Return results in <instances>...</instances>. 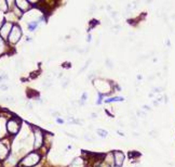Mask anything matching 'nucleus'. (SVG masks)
I'll return each mask as SVG.
<instances>
[{
    "label": "nucleus",
    "mask_w": 175,
    "mask_h": 167,
    "mask_svg": "<svg viewBox=\"0 0 175 167\" xmlns=\"http://www.w3.org/2000/svg\"><path fill=\"white\" fill-rule=\"evenodd\" d=\"M0 89H1V90H7V89H8V86H7V85H2V86L0 87Z\"/></svg>",
    "instance_id": "nucleus-14"
},
{
    "label": "nucleus",
    "mask_w": 175,
    "mask_h": 167,
    "mask_svg": "<svg viewBox=\"0 0 175 167\" xmlns=\"http://www.w3.org/2000/svg\"><path fill=\"white\" fill-rule=\"evenodd\" d=\"M7 4H8V2H6V1H0V10L7 11L8 10Z\"/></svg>",
    "instance_id": "nucleus-9"
},
{
    "label": "nucleus",
    "mask_w": 175,
    "mask_h": 167,
    "mask_svg": "<svg viewBox=\"0 0 175 167\" xmlns=\"http://www.w3.org/2000/svg\"><path fill=\"white\" fill-rule=\"evenodd\" d=\"M42 143V135L40 134V131H36V141H35V148H40Z\"/></svg>",
    "instance_id": "nucleus-6"
},
{
    "label": "nucleus",
    "mask_w": 175,
    "mask_h": 167,
    "mask_svg": "<svg viewBox=\"0 0 175 167\" xmlns=\"http://www.w3.org/2000/svg\"><path fill=\"white\" fill-rule=\"evenodd\" d=\"M12 28V24H10V23H7V24H4V26H2V28H1V36H7L8 35V33H9V30Z\"/></svg>",
    "instance_id": "nucleus-5"
},
{
    "label": "nucleus",
    "mask_w": 175,
    "mask_h": 167,
    "mask_svg": "<svg viewBox=\"0 0 175 167\" xmlns=\"http://www.w3.org/2000/svg\"><path fill=\"white\" fill-rule=\"evenodd\" d=\"M4 40H2V38L0 37V54L4 53Z\"/></svg>",
    "instance_id": "nucleus-10"
},
{
    "label": "nucleus",
    "mask_w": 175,
    "mask_h": 167,
    "mask_svg": "<svg viewBox=\"0 0 175 167\" xmlns=\"http://www.w3.org/2000/svg\"><path fill=\"white\" fill-rule=\"evenodd\" d=\"M158 105H159L158 101H154V107H158Z\"/></svg>",
    "instance_id": "nucleus-17"
},
{
    "label": "nucleus",
    "mask_w": 175,
    "mask_h": 167,
    "mask_svg": "<svg viewBox=\"0 0 175 167\" xmlns=\"http://www.w3.org/2000/svg\"><path fill=\"white\" fill-rule=\"evenodd\" d=\"M8 130L10 131V134L15 135L17 131L20 130V126H21V122L20 119H10L8 122Z\"/></svg>",
    "instance_id": "nucleus-2"
},
{
    "label": "nucleus",
    "mask_w": 175,
    "mask_h": 167,
    "mask_svg": "<svg viewBox=\"0 0 175 167\" xmlns=\"http://www.w3.org/2000/svg\"><path fill=\"white\" fill-rule=\"evenodd\" d=\"M123 162H124V155L122 152L120 151H116L115 152V163L117 166H122Z\"/></svg>",
    "instance_id": "nucleus-4"
},
{
    "label": "nucleus",
    "mask_w": 175,
    "mask_h": 167,
    "mask_svg": "<svg viewBox=\"0 0 175 167\" xmlns=\"http://www.w3.org/2000/svg\"><path fill=\"white\" fill-rule=\"evenodd\" d=\"M112 101H123V98L117 97V98H112V99H107L105 102L106 103H109V102H112Z\"/></svg>",
    "instance_id": "nucleus-11"
},
{
    "label": "nucleus",
    "mask_w": 175,
    "mask_h": 167,
    "mask_svg": "<svg viewBox=\"0 0 175 167\" xmlns=\"http://www.w3.org/2000/svg\"><path fill=\"white\" fill-rule=\"evenodd\" d=\"M7 79H8L7 74H4V75H1V76H0V80H7Z\"/></svg>",
    "instance_id": "nucleus-13"
},
{
    "label": "nucleus",
    "mask_w": 175,
    "mask_h": 167,
    "mask_svg": "<svg viewBox=\"0 0 175 167\" xmlns=\"http://www.w3.org/2000/svg\"><path fill=\"white\" fill-rule=\"evenodd\" d=\"M16 4L19 7H22V10L23 11H26L27 9H29V2H27V1H16Z\"/></svg>",
    "instance_id": "nucleus-7"
},
{
    "label": "nucleus",
    "mask_w": 175,
    "mask_h": 167,
    "mask_svg": "<svg viewBox=\"0 0 175 167\" xmlns=\"http://www.w3.org/2000/svg\"><path fill=\"white\" fill-rule=\"evenodd\" d=\"M152 79H155V75H150L148 77V80H152Z\"/></svg>",
    "instance_id": "nucleus-16"
},
{
    "label": "nucleus",
    "mask_w": 175,
    "mask_h": 167,
    "mask_svg": "<svg viewBox=\"0 0 175 167\" xmlns=\"http://www.w3.org/2000/svg\"><path fill=\"white\" fill-rule=\"evenodd\" d=\"M56 122H57L59 124H63L64 123V120L62 119V118H57V119H56Z\"/></svg>",
    "instance_id": "nucleus-15"
},
{
    "label": "nucleus",
    "mask_w": 175,
    "mask_h": 167,
    "mask_svg": "<svg viewBox=\"0 0 175 167\" xmlns=\"http://www.w3.org/2000/svg\"><path fill=\"white\" fill-rule=\"evenodd\" d=\"M40 160V156L36 153H31L29 155H27L25 158H24L22 162H21V165L22 166H33V165H36Z\"/></svg>",
    "instance_id": "nucleus-1"
},
{
    "label": "nucleus",
    "mask_w": 175,
    "mask_h": 167,
    "mask_svg": "<svg viewBox=\"0 0 175 167\" xmlns=\"http://www.w3.org/2000/svg\"><path fill=\"white\" fill-rule=\"evenodd\" d=\"M21 28L19 26H14L12 28V33H11L10 37H9V40H10L11 44H16V41L20 39L21 37Z\"/></svg>",
    "instance_id": "nucleus-3"
},
{
    "label": "nucleus",
    "mask_w": 175,
    "mask_h": 167,
    "mask_svg": "<svg viewBox=\"0 0 175 167\" xmlns=\"http://www.w3.org/2000/svg\"><path fill=\"white\" fill-rule=\"evenodd\" d=\"M152 97H154V94H152V92L151 94H149V98H152Z\"/></svg>",
    "instance_id": "nucleus-18"
},
{
    "label": "nucleus",
    "mask_w": 175,
    "mask_h": 167,
    "mask_svg": "<svg viewBox=\"0 0 175 167\" xmlns=\"http://www.w3.org/2000/svg\"><path fill=\"white\" fill-rule=\"evenodd\" d=\"M37 25H38V22H37V21H35V22H30V23L28 24V30H34L37 27Z\"/></svg>",
    "instance_id": "nucleus-8"
},
{
    "label": "nucleus",
    "mask_w": 175,
    "mask_h": 167,
    "mask_svg": "<svg viewBox=\"0 0 175 167\" xmlns=\"http://www.w3.org/2000/svg\"><path fill=\"white\" fill-rule=\"evenodd\" d=\"M97 134H99L102 138H105L106 136H107V131H104L103 129H99V130H97Z\"/></svg>",
    "instance_id": "nucleus-12"
}]
</instances>
